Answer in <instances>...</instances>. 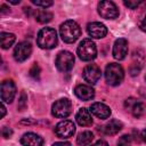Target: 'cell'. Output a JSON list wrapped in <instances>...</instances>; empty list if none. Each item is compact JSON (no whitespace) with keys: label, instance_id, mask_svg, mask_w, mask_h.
<instances>
[{"label":"cell","instance_id":"obj_1","mask_svg":"<svg viewBox=\"0 0 146 146\" xmlns=\"http://www.w3.org/2000/svg\"><path fill=\"white\" fill-rule=\"evenodd\" d=\"M59 33L64 42L66 43H73L78 40V38L81 34V29L79 24L74 21H66L64 22L59 27Z\"/></svg>","mask_w":146,"mask_h":146},{"label":"cell","instance_id":"obj_2","mask_svg":"<svg viewBox=\"0 0 146 146\" xmlns=\"http://www.w3.org/2000/svg\"><path fill=\"white\" fill-rule=\"evenodd\" d=\"M36 43L42 49H51L57 46V34L51 27H43L39 31L36 36Z\"/></svg>","mask_w":146,"mask_h":146},{"label":"cell","instance_id":"obj_3","mask_svg":"<svg viewBox=\"0 0 146 146\" xmlns=\"http://www.w3.org/2000/svg\"><path fill=\"white\" fill-rule=\"evenodd\" d=\"M124 78V71L117 63H110L105 68V80L110 86H117Z\"/></svg>","mask_w":146,"mask_h":146},{"label":"cell","instance_id":"obj_4","mask_svg":"<svg viewBox=\"0 0 146 146\" xmlns=\"http://www.w3.org/2000/svg\"><path fill=\"white\" fill-rule=\"evenodd\" d=\"M76 52L81 60L89 62L96 57L97 48H96V44L94 41H91L90 39H84L80 42V44L76 49Z\"/></svg>","mask_w":146,"mask_h":146},{"label":"cell","instance_id":"obj_5","mask_svg":"<svg viewBox=\"0 0 146 146\" xmlns=\"http://www.w3.org/2000/svg\"><path fill=\"white\" fill-rule=\"evenodd\" d=\"M72 112V103L67 98L56 100L51 106V113L55 117H67Z\"/></svg>","mask_w":146,"mask_h":146},{"label":"cell","instance_id":"obj_6","mask_svg":"<svg viewBox=\"0 0 146 146\" xmlns=\"http://www.w3.org/2000/svg\"><path fill=\"white\" fill-rule=\"evenodd\" d=\"M74 65V56L72 52L63 50L58 52L56 57V66L60 72H67L70 71Z\"/></svg>","mask_w":146,"mask_h":146},{"label":"cell","instance_id":"obj_7","mask_svg":"<svg viewBox=\"0 0 146 146\" xmlns=\"http://www.w3.org/2000/svg\"><path fill=\"white\" fill-rule=\"evenodd\" d=\"M98 14L105 19H114L119 16V9L112 1H100L98 3Z\"/></svg>","mask_w":146,"mask_h":146},{"label":"cell","instance_id":"obj_8","mask_svg":"<svg viewBox=\"0 0 146 146\" xmlns=\"http://www.w3.org/2000/svg\"><path fill=\"white\" fill-rule=\"evenodd\" d=\"M74 132H75V125L70 120L60 121L55 127V133L58 138H63V139L70 138L74 135Z\"/></svg>","mask_w":146,"mask_h":146},{"label":"cell","instance_id":"obj_9","mask_svg":"<svg viewBox=\"0 0 146 146\" xmlns=\"http://www.w3.org/2000/svg\"><path fill=\"white\" fill-rule=\"evenodd\" d=\"M32 52V46L27 41H22L17 43L14 49V58L16 62H24L30 57Z\"/></svg>","mask_w":146,"mask_h":146},{"label":"cell","instance_id":"obj_10","mask_svg":"<svg viewBox=\"0 0 146 146\" xmlns=\"http://www.w3.org/2000/svg\"><path fill=\"white\" fill-rule=\"evenodd\" d=\"M83 79L90 83V84H95L99 81L100 76H102V72H100V68L95 65V64H89L87 65L84 68H83Z\"/></svg>","mask_w":146,"mask_h":146},{"label":"cell","instance_id":"obj_11","mask_svg":"<svg viewBox=\"0 0 146 146\" xmlns=\"http://www.w3.org/2000/svg\"><path fill=\"white\" fill-rule=\"evenodd\" d=\"M16 95V87L11 80H5L1 83V100L2 103H11Z\"/></svg>","mask_w":146,"mask_h":146},{"label":"cell","instance_id":"obj_12","mask_svg":"<svg viewBox=\"0 0 146 146\" xmlns=\"http://www.w3.org/2000/svg\"><path fill=\"white\" fill-rule=\"evenodd\" d=\"M87 32L91 38L102 39L107 34V29L103 23L92 22V23H89L87 25Z\"/></svg>","mask_w":146,"mask_h":146},{"label":"cell","instance_id":"obj_13","mask_svg":"<svg viewBox=\"0 0 146 146\" xmlns=\"http://www.w3.org/2000/svg\"><path fill=\"white\" fill-rule=\"evenodd\" d=\"M128 54V41L123 38L117 39L113 46V57L117 60H122L125 58Z\"/></svg>","mask_w":146,"mask_h":146},{"label":"cell","instance_id":"obj_14","mask_svg":"<svg viewBox=\"0 0 146 146\" xmlns=\"http://www.w3.org/2000/svg\"><path fill=\"white\" fill-rule=\"evenodd\" d=\"M21 144L23 146H42L43 139L34 132H26L22 136Z\"/></svg>","mask_w":146,"mask_h":146},{"label":"cell","instance_id":"obj_15","mask_svg":"<svg viewBox=\"0 0 146 146\" xmlns=\"http://www.w3.org/2000/svg\"><path fill=\"white\" fill-rule=\"evenodd\" d=\"M75 96L82 100H90L95 97V91L90 86L87 84H79L74 89Z\"/></svg>","mask_w":146,"mask_h":146},{"label":"cell","instance_id":"obj_16","mask_svg":"<svg viewBox=\"0 0 146 146\" xmlns=\"http://www.w3.org/2000/svg\"><path fill=\"white\" fill-rule=\"evenodd\" d=\"M90 112L99 119H107L111 115V108L103 103H94L90 107Z\"/></svg>","mask_w":146,"mask_h":146},{"label":"cell","instance_id":"obj_17","mask_svg":"<svg viewBox=\"0 0 146 146\" xmlns=\"http://www.w3.org/2000/svg\"><path fill=\"white\" fill-rule=\"evenodd\" d=\"M76 122L81 125V127H88L92 123V117H91V113L89 110L87 108H80L79 112L76 113Z\"/></svg>","mask_w":146,"mask_h":146},{"label":"cell","instance_id":"obj_18","mask_svg":"<svg viewBox=\"0 0 146 146\" xmlns=\"http://www.w3.org/2000/svg\"><path fill=\"white\" fill-rule=\"evenodd\" d=\"M122 122L119 120H111L103 127V132L107 136H114L122 129Z\"/></svg>","mask_w":146,"mask_h":146},{"label":"cell","instance_id":"obj_19","mask_svg":"<svg viewBox=\"0 0 146 146\" xmlns=\"http://www.w3.org/2000/svg\"><path fill=\"white\" fill-rule=\"evenodd\" d=\"M92 139H94V133L91 131H88V130L82 131L76 137V144L80 146H87L92 141Z\"/></svg>","mask_w":146,"mask_h":146},{"label":"cell","instance_id":"obj_20","mask_svg":"<svg viewBox=\"0 0 146 146\" xmlns=\"http://www.w3.org/2000/svg\"><path fill=\"white\" fill-rule=\"evenodd\" d=\"M15 34L13 33H7V32H2L0 34V42H1V47L2 49H8L10 46H13V43L15 42Z\"/></svg>","mask_w":146,"mask_h":146},{"label":"cell","instance_id":"obj_21","mask_svg":"<svg viewBox=\"0 0 146 146\" xmlns=\"http://www.w3.org/2000/svg\"><path fill=\"white\" fill-rule=\"evenodd\" d=\"M35 19L41 24H46L52 19V14L48 10H38L35 14Z\"/></svg>","mask_w":146,"mask_h":146},{"label":"cell","instance_id":"obj_22","mask_svg":"<svg viewBox=\"0 0 146 146\" xmlns=\"http://www.w3.org/2000/svg\"><path fill=\"white\" fill-rule=\"evenodd\" d=\"M145 110H146V106H145L143 103L137 102V103L132 106V108H131L130 111H131V113H132V115H133L135 117H140V116L144 115Z\"/></svg>","mask_w":146,"mask_h":146},{"label":"cell","instance_id":"obj_23","mask_svg":"<svg viewBox=\"0 0 146 146\" xmlns=\"http://www.w3.org/2000/svg\"><path fill=\"white\" fill-rule=\"evenodd\" d=\"M131 145V136L123 135L117 140V146H130Z\"/></svg>","mask_w":146,"mask_h":146},{"label":"cell","instance_id":"obj_24","mask_svg":"<svg viewBox=\"0 0 146 146\" xmlns=\"http://www.w3.org/2000/svg\"><path fill=\"white\" fill-rule=\"evenodd\" d=\"M30 75H31L32 78H34V79H38V78H39V75H40V68H39V66L36 65V63H34L33 66L31 67V70H30Z\"/></svg>","mask_w":146,"mask_h":146},{"label":"cell","instance_id":"obj_25","mask_svg":"<svg viewBox=\"0 0 146 146\" xmlns=\"http://www.w3.org/2000/svg\"><path fill=\"white\" fill-rule=\"evenodd\" d=\"M26 100H27V97L24 92H22L21 97H19V102H18V110L19 111H23L25 108V105H26Z\"/></svg>","mask_w":146,"mask_h":146},{"label":"cell","instance_id":"obj_26","mask_svg":"<svg viewBox=\"0 0 146 146\" xmlns=\"http://www.w3.org/2000/svg\"><path fill=\"white\" fill-rule=\"evenodd\" d=\"M123 3H124V6H127V7L130 8V9H136V8L141 3V1H136V0H135V1H131V0H128V1H127V0H125Z\"/></svg>","mask_w":146,"mask_h":146},{"label":"cell","instance_id":"obj_27","mask_svg":"<svg viewBox=\"0 0 146 146\" xmlns=\"http://www.w3.org/2000/svg\"><path fill=\"white\" fill-rule=\"evenodd\" d=\"M32 3L36 5V6H40V7H43V8H47V7H50L52 5V1H40V0H32Z\"/></svg>","mask_w":146,"mask_h":146},{"label":"cell","instance_id":"obj_28","mask_svg":"<svg viewBox=\"0 0 146 146\" xmlns=\"http://www.w3.org/2000/svg\"><path fill=\"white\" fill-rule=\"evenodd\" d=\"M137 103V100L135 99V98H128L125 102H124V106H125V108H128L129 111L132 108V106L135 105Z\"/></svg>","mask_w":146,"mask_h":146},{"label":"cell","instance_id":"obj_29","mask_svg":"<svg viewBox=\"0 0 146 146\" xmlns=\"http://www.w3.org/2000/svg\"><path fill=\"white\" fill-rule=\"evenodd\" d=\"M1 132H2V137H3V138H9V137L13 135L11 129H10V128H8V127H3Z\"/></svg>","mask_w":146,"mask_h":146},{"label":"cell","instance_id":"obj_30","mask_svg":"<svg viewBox=\"0 0 146 146\" xmlns=\"http://www.w3.org/2000/svg\"><path fill=\"white\" fill-rule=\"evenodd\" d=\"M52 146H72V145L67 141H57V143H54Z\"/></svg>","mask_w":146,"mask_h":146},{"label":"cell","instance_id":"obj_31","mask_svg":"<svg viewBox=\"0 0 146 146\" xmlns=\"http://www.w3.org/2000/svg\"><path fill=\"white\" fill-rule=\"evenodd\" d=\"M91 146H108V144L105 141V140H98V141H96L94 145H91Z\"/></svg>","mask_w":146,"mask_h":146},{"label":"cell","instance_id":"obj_32","mask_svg":"<svg viewBox=\"0 0 146 146\" xmlns=\"http://www.w3.org/2000/svg\"><path fill=\"white\" fill-rule=\"evenodd\" d=\"M140 29H141V31L146 32V16L144 17V19H143L141 23H140Z\"/></svg>","mask_w":146,"mask_h":146},{"label":"cell","instance_id":"obj_33","mask_svg":"<svg viewBox=\"0 0 146 146\" xmlns=\"http://www.w3.org/2000/svg\"><path fill=\"white\" fill-rule=\"evenodd\" d=\"M6 13H9V8L6 5H2L1 6V14H6Z\"/></svg>","mask_w":146,"mask_h":146},{"label":"cell","instance_id":"obj_34","mask_svg":"<svg viewBox=\"0 0 146 146\" xmlns=\"http://www.w3.org/2000/svg\"><path fill=\"white\" fill-rule=\"evenodd\" d=\"M139 94H140V96H143L144 98H146V88H140L139 89Z\"/></svg>","mask_w":146,"mask_h":146},{"label":"cell","instance_id":"obj_35","mask_svg":"<svg viewBox=\"0 0 146 146\" xmlns=\"http://www.w3.org/2000/svg\"><path fill=\"white\" fill-rule=\"evenodd\" d=\"M1 112H2V114H1V116L3 117V116H5V114H6V107H5V105H3V103L1 104Z\"/></svg>","mask_w":146,"mask_h":146},{"label":"cell","instance_id":"obj_36","mask_svg":"<svg viewBox=\"0 0 146 146\" xmlns=\"http://www.w3.org/2000/svg\"><path fill=\"white\" fill-rule=\"evenodd\" d=\"M141 139H143V140L146 143V129L141 131Z\"/></svg>","mask_w":146,"mask_h":146},{"label":"cell","instance_id":"obj_37","mask_svg":"<svg viewBox=\"0 0 146 146\" xmlns=\"http://www.w3.org/2000/svg\"><path fill=\"white\" fill-rule=\"evenodd\" d=\"M8 2H10V3H13V5H18L21 1H19V0H8Z\"/></svg>","mask_w":146,"mask_h":146},{"label":"cell","instance_id":"obj_38","mask_svg":"<svg viewBox=\"0 0 146 146\" xmlns=\"http://www.w3.org/2000/svg\"><path fill=\"white\" fill-rule=\"evenodd\" d=\"M145 79H146V75H145Z\"/></svg>","mask_w":146,"mask_h":146}]
</instances>
